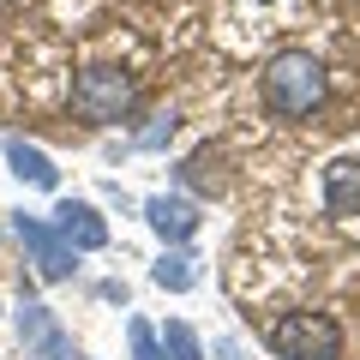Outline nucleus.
<instances>
[{
    "instance_id": "obj_6",
    "label": "nucleus",
    "mask_w": 360,
    "mask_h": 360,
    "mask_svg": "<svg viewBox=\"0 0 360 360\" xmlns=\"http://www.w3.org/2000/svg\"><path fill=\"white\" fill-rule=\"evenodd\" d=\"M54 234H60L72 252H103L108 246V222L96 217V205H84V198H60V205H54Z\"/></svg>"
},
{
    "instance_id": "obj_14",
    "label": "nucleus",
    "mask_w": 360,
    "mask_h": 360,
    "mask_svg": "<svg viewBox=\"0 0 360 360\" xmlns=\"http://www.w3.org/2000/svg\"><path fill=\"white\" fill-rule=\"evenodd\" d=\"M186 180H198V186H210V150H198L193 162H186Z\"/></svg>"
},
{
    "instance_id": "obj_7",
    "label": "nucleus",
    "mask_w": 360,
    "mask_h": 360,
    "mask_svg": "<svg viewBox=\"0 0 360 360\" xmlns=\"http://www.w3.org/2000/svg\"><path fill=\"white\" fill-rule=\"evenodd\" d=\"M324 210L330 217H360V156H336L324 168Z\"/></svg>"
},
{
    "instance_id": "obj_3",
    "label": "nucleus",
    "mask_w": 360,
    "mask_h": 360,
    "mask_svg": "<svg viewBox=\"0 0 360 360\" xmlns=\"http://www.w3.org/2000/svg\"><path fill=\"white\" fill-rule=\"evenodd\" d=\"M72 108H78V120H96V127L127 120L132 108H139V84H132V72H120V66H84L78 84H72Z\"/></svg>"
},
{
    "instance_id": "obj_15",
    "label": "nucleus",
    "mask_w": 360,
    "mask_h": 360,
    "mask_svg": "<svg viewBox=\"0 0 360 360\" xmlns=\"http://www.w3.org/2000/svg\"><path fill=\"white\" fill-rule=\"evenodd\" d=\"M6 6H18V0H0V13H6Z\"/></svg>"
},
{
    "instance_id": "obj_11",
    "label": "nucleus",
    "mask_w": 360,
    "mask_h": 360,
    "mask_svg": "<svg viewBox=\"0 0 360 360\" xmlns=\"http://www.w3.org/2000/svg\"><path fill=\"white\" fill-rule=\"evenodd\" d=\"M156 342H162V354H168V360H205V342H198V330H193V324H180V319H168L162 330H156Z\"/></svg>"
},
{
    "instance_id": "obj_4",
    "label": "nucleus",
    "mask_w": 360,
    "mask_h": 360,
    "mask_svg": "<svg viewBox=\"0 0 360 360\" xmlns=\"http://www.w3.org/2000/svg\"><path fill=\"white\" fill-rule=\"evenodd\" d=\"M13 234H18V246L30 252V264H37L42 283H66V276L78 270V252H72V246H66L42 217H25V210H18V217H13Z\"/></svg>"
},
{
    "instance_id": "obj_5",
    "label": "nucleus",
    "mask_w": 360,
    "mask_h": 360,
    "mask_svg": "<svg viewBox=\"0 0 360 360\" xmlns=\"http://www.w3.org/2000/svg\"><path fill=\"white\" fill-rule=\"evenodd\" d=\"M18 336H25V348L37 360H78L72 336L54 324V312L42 307V300H25V307H18Z\"/></svg>"
},
{
    "instance_id": "obj_9",
    "label": "nucleus",
    "mask_w": 360,
    "mask_h": 360,
    "mask_svg": "<svg viewBox=\"0 0 360 360\" xmlns=\"http://www.w3.org/2000/svg\"><path fill=\"white\" fill-rule=\"evenodd\" d=\"M6 162H13V174H18V180H30V186H42V193L60 180V168H54L49 156L37 150V144H25V139H6Z\"/></svg>"
},
{
    "instance_id": "obj_8",
    "label": "nucleus",
    "mask_w": 360,
    "mask_h": 360,
    "mask_svg": "<svg viewBox=\"0 0 360 360\" xmlns=\"http://www.w3.org/2000/svg\"><path fill=\"white\" fill-rule=\"evenodd\" d=\"M144 217H150V229L162 234L168 246H180V240H193L198 234V205H186V198H150V205H144Z\"/></svg>"
},
{
    "instance_id": "obj_12",
    "label": "nucleus",
    "mask_w": 360,
    "mask_h": 360,
    "mask_svg": "<svg viewBox=\"0 0 360 360\" xmlns=\"http://www.w3.org/2000/svg\"><path fill=\"white\" fill-rule=\"evenodd\" d=\"M127 336H132V360H168V354H162V342H156V330H150L144 319H132V324H127Z\"/></svg>"
},
{
    "instance_id": "obj_1",
    "label": "nucleus",
    "mask_w": 360,
    "mask_h": 360,
    "mask_svg": "<svg viewBox=\"0 0 360 360\" xmlns=\"http://www.w3.org/2000/svg\"><path fill=\"white\" fill-rule=\"evenodd\" d=\"M324 90H330V78H324V60L307 49H288L276 54V60L264 66V108L283 120H307L324 108Z\"/></svg>"
},
{
    "instance_id": "obj_10",
    "label": "nucleus",
    "mask_w": 360,
    "mask_h": 360,
    "mask_svg": "<svg viewBox=\"0 0 360 360\" xmlns=\"http://www.w3.org/2000/svg\"><path fill=\"white\" fill-rule=\"evenodd\" d=\"M150 283H156V288H174V295H186V288H198V258L174 246V252H162V258H156Z\"/></svg>"
},
{
    "instance_id": "obj_13",
    "label": "nucleus",
    "mask_w": 360,
    "mask_h": 360,
    "mask_svg": "<svg viewBox=\"0 0 360 360\" xmlns=\"http://www.w3.org/2000/svg\"><path fill=\"white\" fill-rule=\"evenodd\" d=\"M174 127H180L174 115H156V127H144V132H139V144H144V150H156V144H168V139H174Z\"/></svg>"
},
{
    "instance_id": "obj_2",
    "label": "nucleus",
    "mask_w": 360,
    "mask_h": 360,
    "mask_svg": "<svg viewBox=\"0 0 360 360\" xmlns=\"http://www.w3.org/2000/svg\"><path fill=\"white\" fill-rule=\"evenodd\" d=\"M264 342L283 360H342V324L330 312H283Z\"/></svg>"
}]
</instances>
